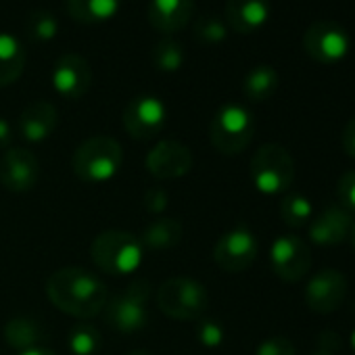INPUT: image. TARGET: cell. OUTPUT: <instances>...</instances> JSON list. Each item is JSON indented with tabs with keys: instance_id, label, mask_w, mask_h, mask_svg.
<instances>
[{
	"instance_id": "cell-1",
	"label": "cell",
	"mask_w": 355,
	"mask_h": 355,
	"mask_svg": "<svg viewBox=\"0 0 355 355\" xmlns=\"http://www.w3.org/2000/svg\"><path fill=\"white\" fill-rule=\"evenodd\" d=\"M49 301L67 315L86 320L98 315L107 305V288L103 280L78 266L61 268L46 280Z\"/></svg>"
},
{
	"instance_id": "cell-2",
	"label": "cell",
	"mask_w": 355,
	"mask_h": 355,
	"mask_svg": "<svg viewBox=\"0 0 355 355\" xmlns=\"http://www.w3.org/2000/svg\"><path fill=\"white\" fill-rule=\"evenodd\" d=\"M121 163V144L111 136H92L84 140L71 157V169L84 184H105L113 180Z\"/></svg>"
},
{
	"instance_id": "cell-3",
	"label": "cell",
	"mask_w": 355,
	"mask_h": 355,
	"mask_svg": "<svg viewBox=\"0 0 355 355\" xmlns=\"http://www.w3.org/2000/svg\"><path fill=\"white\" fill-rule=\"evenodd\" d=\"M94 266L111 276H128L136 272L144 257L140 239L123 230H105L90 245Z\"/></svg>"
},
{
	"instance_id": "cell-4",
	"label": "cell",
	"mask_w": 355,
	"mask_h": 355,
	"mask_svg": "<svg viewBox=\"0 0 355 355\" xmlns=\"http://www.w3.org/2000/svg\"><path fill=\"white\" fill-rule=\"evenodd\" d=\"M251 182L266 197L288 193L295 182V161L291 153L276 142L261 144L251 159Z\"/></svg>"
},
{
	"instance_id": "cell-5",
	"label": "cell",
	"mask_w": 355,
	"mask_h": 355,
	"mask_svg": "<svg viewBox=\"0 0 355 355\" xmlns=\"http://www.w3.org/2000/svg\"><path fill=\"white\" fill-rule=\"evenodd\" d=\"M157 307L171 320H201L209 307V293L195 278L175 276L157 288Z\"/></svg>"
},
{
	"instance_id": "cell-6",
	"label": "cell",
	"mask_w": 355,
	"mask_h": 355,
	"mask_svg": "<svg viewBox=\"0 0 355 355\" xmlns=\"http://www.w3.org/2000/svg\"><path fill=\"white\" fill-rule=\"evenodd\" d=\"M255 134V117L253 113L236 103H228L218 109L209 125V138L216 150L222 155H239L243 153Z\"/></svg>"
},
{
	"instance_id": "cell-7",
	"label": "cell",
	"mask_w": 355,
	"mask_h": 355,
	"mask_svg": "<svg viewBox=\"0 0 355 355\" xmlns=\"http://www.w3.org/2000/svg\"><path fill=\"white\" fill-rule=\"evenodd\" d=\"M148 301L150 284L146 280H136L119 295H115L105 305V322L115 332L134 334L148 324Z\"/></svg>"
},
{
	"instance_id": "cell-8",
	"label": "cell",
	"mask_w": 355,
	"mask_h": 355,
	"mask_svg": "<svg viewBox=\"0 0 355 355\" xmlns=\"http://www.w3.org/2000/svg\"><path fill=\"white\" fill-rule=\"evenodd\" d=\"M303 49L309 59L322 65L340 63L351 49L349 32L330 19H320L307 26L303 34Z\"/></svg>"
},
{
	"instance_id": "cell-9",
	"label": "cell",
	"mask_w": 355,
	"mask_h": 355,
	"mask_svg": "<svg viewBox=\"0 0 355 355\" xmlns=\"http://www.w3.org/2000/svg\"><path fill=\"white\" fill-rule=\"evenodd\" d=\"M309 245L295 234H282L274 239L270 247V268L282 282H299L311 270Z\"/></svg>"
},
{
	"instance_id": "cell-10",
	"label": "cell",
	"mask_w": 355,
	"mask_h": 355,
	"mask_svg": "<svg viewBox=\"0 0 355 355\" xmlns=\"http://www.w3.org/2000/svg\"><path fill=\"white\" fill-rule=\"evenodd\" d=\"M121 121L132 138L150 140L165 128L167 107L155 94H138L123 107Z\"/></svg>"
},
{
	"instance_id": "cell-11",
	"label": "cell",
	"mask_w": 355,
	"mask_h": 355,
	"mask_svg": "<svg viewBox=\"0 0 355 355\" xmlns=\"http://www.w3.org/2000/svg\"><path fill=\"white\" fill-rule=\"evenodd\" d=\"M257 239L247 226H236L224 232L214 247V261L230 274L245 272L257 259Z\"/></svg>"
},
{
	"instance_id": "cell-12",
	"label": "cell",
	"mask_w": 355,
	"mask_h": 355,
	"mask_svg": "<svg viewBox=\"0 0 355 355\" xmlns=\"http://www.w3.org/2000/svg\"><path fill=\"white\" fill-rule=\"evenodd\" d=\"M347 297V278L336 268H322L305 284L303 299L313 313H332L336 311Z\"/></svg>"
},
{
	"instance_id": "cell-13",
	"label": "cell",
	"mask_w": 355,
	"mask_h": 355,
	"mask_svg": "<svg viewBox=\"0 0 355 355\" xmlns=\"http://www.w3.org/2000/svg\"><path fill=\"white\" fill-rule=\"evenodd\" d=\"M193 153L187 144L173 138L159 140L144 159L148 173L157 180H178L193 169Z\"/></svg>"
},
{
	"instance_id": "cell-14",
	"label": "cell",
	"mask_w": 355,
	"mask_h": 355,
	"mask_svg": "<svg viewBox=\"0 0 355 355\" xmlns=\"http://www.w3.org/2000/svg\"><path fill=\"white\" fill-rule=\"evenodd\" d=\"M51 84L55 92L63 98L78 101L88 94L92 86V69L90 63L78 53L61 55L51 71Z\"/></svg>"
},
{
	"instance_id": "cell-15",
	"label": "cell",
	"mask_w": 355,
	"mask_h": 355,
	"mask_svg": "<svg viewBox=\"0 0 355 355\" xmlns=\"http://www.w3.org/2000/svg\"><path fill=\"white\" fill-rule=\"evenodd\" d=\"M40 178V161L30 148H9L0 161V184L9 193H30Z\"/></svg>"
},
{
	"instance_id": "cell-16",
	"label": "cell",
	"mask_w": 355,
	"mask_h": 355,
	"mask_svg": "<svg viewBox=\"0 0 355 355\" xmlns=\"http://www.w3.org/2000/svg\"><path fill=\"white\" fill-rule=\"evenodd\" d=\"M353 222V214L347 211L343 205H330L315 218H311V222L307 224V236L318 247H336L349 241Z\"/></svg>"
},
{
	"instance_id": "cell-17",
	"label": "cell",
	"mask_w": 355,
	"mask_h": 355,
	"mask_svg": "<svg viewBox=\"0 0 355 355\" xmlns=\"http://www.w3.org/2000/svg\"><path fill=\"white\" fill-rule=\"evenodd\" d=\"M59 125V113L57 107L49 101H34L30 103L17 121L19 134L26 142L38 144L49 140Z\"/></svg>"
},
{
	"instance_id": "cell-18",
	"label": "cell",
	"mask_w": 355,
	"mask_h": 355,
	"mask_svg": "<svg viewBox=\"0 0 355 355\" xmlns=\"http://www.w3.org/2000/svg\"><path fill=\"white\" fill-rule=\"evenodd\" d=\"M272 15L270 0H226V24L236 34L259 32Z\"/></svg>"
},
{
	"instance_id": "cell-19",
	"label": "cell",
	"mask_w": 355,
	"mask_h": 355,
	"mask_svg": "<svg viewBox=\"0 0 355 355\" xmlns=\"http://www.w3.org/2000/svg\"><path fill=\"white\" fill-rule=\"evenodd\" d=\"M195 15V0H148V24L161 34L180 32Z\"/></svg>"
},
{
	"instance_id": "cell-20",
	"label": "cell",
	"mask_w": 355,
	"mask_h": 355,
	"mask_svg": "<svg viewBox=\"0 0 355 355\" xmlns=\"http://www.w3.org/2000/svg\"><path fill=\"white\" fill-rule=\"evenodd\" d=\"M26 69V49L11 32H0V88L15 84Z\"/></svg>"
},
{
	"instance_id": "cell-21",
	"label": "cell",
	"mask_w": 355,
	"mask_h": 355,
	"mask_svg": "<svg viewBox=\"0 0 355 355\" xmlns=\"http://www.w3.org/2000/svg\"><path fill=\"white\" fill-rule=\"evenodd\" d=\"M121 9V0H67L69 15L84 26L111 21Z\"/></svg>"
},
{
	"instance_id": "cell-22",
	"label": "cell",
	"mask_w": 355,
	"mask_h": 355,
	"mask_svg": "<svg viewBox=\"0 0 355 355\" xmlns=\"http://www.w3.org/2000/svg\"><path fill=\"white\" fill-rule=\"evenodd\" d=\"M182 239V224L173 220V218H157L153 220L142 236H140V243L146 249L150 251H167V249H173L178 243Z\"/></svg>"
},
{
	"instance_id": "cell-23",
	"label": "cell",
	"mask_w": 355,
	"mask_h": 355,
	"mask_svg": "<svg viewBox=\"0 0 355 355\" xmlns=\"http://www.w3.org/2000/svg\"><path fill=\"white\" fill-rule=\"evenodd\" d=\"M280 76L272 65H255L243 80V92L253 103H263L272 98L278 90Z\"/></svg>"
},
{
	"instance_id": "cell-24",
	"label": "cell",
	"mask_w": 355,
	"mask_h": 355,
	"mask_svg": "<svg viewBox=\"0 0 355 355\" xmlns=\"http://www.w3.org/2000/svg\"><path fill=\"white\" fill-rule=\"evenodd\" d=\"M5 338L13 349H19V353H21V351L38 347V343L44 338V328L38 320L19 315V318H13L7 322Z\"/></svg>"
},
{
	"instance_id": "cell-25",
	"label": "cell",
	"mask_w": 355,
	"mask_h": 355,
	"mask_svg": "<svg viewBox=\"0 0 355 355\" xmlns=\"http://www.w3.org/2000/svg\"><path fill=\"white\" fill-rule=\"evenodd\" d=\"M150 61L153 65L163 71V73H175L184 67V61H187V51L184 46L178 42L175 38L171 36H165L161 38L153 51H150Z\"/></svg>"
},
{
	"instance_id": "cell-26",
	"label": "cell",
	"mask_w": 355,
	"mask_h": 355,
	"mask_svg": "<svg viewBox=\"0 0 355 355\" xmlns=\"http://www.w3.org/2000/svg\"><path fill=\"white\" fill-rule=\"evenodd\" d=\"M280 218L288 228H305L313 218V205L301 193H286L280 201Z\"/></svg>"
},
{
	"instance_id": "cell-27",
	"label": "cell",
	"mask_w": 355,
	"mask_h": 355,
	"mask_svg": "<svg viewBox=\"0 0 355 355\" xmlns=\"http://www.w3.org/2000/svg\"><path fill=\"white\" fill-rule=\"evenodd\" d=\"M67 347L73 355H96L103 347V336L92 324L78 322L67 334Z\"/></svg>"
},
{
	"instance_id": "cell-28",
	"label": "cell",
	"mask_w": 355,
	"mask_h": 355,
	"mask_svg": "<svg viewBox=\"0 0 355 355\" xmlns=\"http://www.w3.org/2000/svg\"><path fill=\"white\" fill-rule=\"evenodd\" d=\"M59 28L61 26H59L57 15L49 13L46 9L32 11L30 17H28V24H26L30 40L40 42V44H46V42L55 40L59 36Z\"/></svg>"
},
{
	"instance_id": "cell-29",
	"label": "cell",
	"mask_w": 355,
	"mask_h": 355,
	"mask_svg": "<svg viewBox=\"0 0 355 355\" xmlns=\"http://www.w3.org/2000/svg\"><path fill=\"white\" fill-rule=\"evenodd\" d=\"M228 24L224 19H220L218 15H203L195 21V40L205 44V46H218V44H224L228 40Z\"/></svg>"
},
{
	"instance_id": "cell-30",
	"label": "cell",
	"mask_w": 355,
	"mask_h": 355,
	"mask_svg": "<svg viewBox=\"0 0 355 355\" xmlns=\"http://www.w3.org/2000/svg\"><path fill=\"white\" fill-rule=\"evenodd\" d=\"M197 338L203 347L216 349L224 343L226 332H224V326L220 322H216L211 318H201L197 324Z\"/></svg>"
},
{
	"instance_id": "cell-31",
	"label": "cell",
	"mask_w": 355,
	"mask_h": 355,
	"mask_svg": "<svg viewBox=\"0 0 355 355\" xmlns=\"http://www.w3.org/2000/svg\"><path fill=\"white\" fill-rule=\"evenodd\" d=\"M336 197H338V203L347 211L355 214V169H351V171H347V173H343L338 178Z\"/></svg>"
},
{
	"instance_id": "cell-32",
	"label": "cell",
	"mask_w": 355,
	"mask_h": 355,
	"mask_svg": "<svg viewBox=\"0 0 355 355\" xmlns=\"http://www.w3.org/2000/svg\"><path fill=\"white\" fill-rule=\"evenodd\" d=\"M255 355H295V345L286 336H268L257 345Z\"/></svg>"
},
{
	"instance_id": "cell-33",
	"label": "cell",
	"mask_w": 355,
	"mask_h": 355,
	"mask_svg": "<svg viewBox=\"0 0 355 355\" xmlns=\"http://www.w3.org/2000/svg\"><path fill=\"white\" fill-rule=\"evenodd\" d=\"M144 209L148 211V214H163L165 209H167V203H169V193L165 191V189H159V187H155V189H148L146 193H144Z\"/></svg>"
},
{
	"instance_id": "cell-34",
	"label": "cell",
	"mask_w": 355,
	"mask_h": 355,
	"mask_svg": "<svg viewBox=\"0 0 355 355\" xmlns=\"http://www.w3.org/2000/svg\"><path fill=\"white\" fill-rule=\"evenodd\" d=\"M343 148L351 159H355V117H351L343 130Z\"/></svg>"
},
{
	"instance_id": "cell-35",
	"label": "cell",
	"mask_w": 355,
	"mask_h": 355,
	"mask_svg": "<svg viewBox=\"0 0 355 355\" xmlns=\"http://www.w3.org/2000/svg\"><path fill=\"white\" fill-rule=\"evenodd\" d=\"M11 140H13V125L5 117H0V148L9 146Z\"/></svg>"
},
{
	"instance_id": "cell-36",
	"label": "cell",
	"mask_w": 355,
	"mask_h": 355,
	"mask_svg": "<svg viewBox=\"0 0 355 355\" xmlns=\"http://www.w3.org/2000/svg\"><path fill=\"white\" fill-rule=\"evenodd\" d=\"M19 355H57L49 349H42V347H34V349H28V351H21Z\"/></svg>"
},
{
	"instance_id": "cell-37",
	"label": "cell",
	"mask_w": 355,
	"mask_h": 355,
	"mask_svg": "<svg viewBox=\"0 0 355 355\" xmlns=\"http://www.w3.org/2000/svg\"><path fill=\"white\" fill-rule=\"evenodd\" d=\"M311 355H334V349H330V347H320V349L313 351Z\"/></svg>"
},
{
	"instance_id": "cell-38",
	"label": "cell",
	"mask_w": 355,
	"mask_h": 355,
	"mask_svg": "<svg viewBox=\"0 0 355 355\" xmlns=\"http://www.w3.org/2000/svg\"><path fill=\"white\" fill-rule=\"evenodd\" d=\"M349 347H351V351L355 353V328H353L351 334H349Z\"/></svg>"
},
{
	"instance_id": "cell-39",
	"label": "cell",
	"mask_w": 355,
	"mask_h": 355,
	"mask_svg": "<svg viewBox=\"0 0 355 355\" xmlns=\"http://www.w3.org/2000/svg\"><path fill=\"white\" fill-rule=\"evenodd\" d=\"M128 355H153L150 351H144V349H136V351H130Z\"/></svg>"
},
{
	"instance_id": "cell-40",
	"label": "cell",
	"mask_w": 355,
	"mask_h": 355,
	"mask_svg": "<svg viewBox=\"0 0 355 355\" xmlns=\"http://www.w3.org/2000/svg\"><path fill=\"white\" fill-rule=\"evenodd\" d=\"M349 241H351V245H353V249H355V222H353V228H351V234H349Z\"/></svg>"
}]
</instances>
